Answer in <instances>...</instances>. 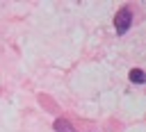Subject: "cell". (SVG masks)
I'll use <instances>...</instances> for the list:
<instances>
[{"mask_svg":"<svg viewBox=\"0 0 146 132\" xmlns=\"http://www.w3.org/2000/svg\"><path fill=\"white\" fill-rule=\"evenodd\" d=\"M130 82H135V84H144V82H146L144 71H141V68H132V71H130Z\"/></svg>","mask_w":146,"mask_h":132,"instance_id":"obj_2","label":"cell"},{"mask_svg":"<svg viewBox=\"0 0 146 132\" xmlns=\"http://www.w3.org/2000/svg\"><path fill=\"white\" fill-rule=\"evenodd\" d=\"M130 23H132V11H130L128 7H121V9L116 11V16H114L116 34H125V32H128V27H130Z\"/></svg>","mask_w":146,"mask_h":132,"instance_id":"obj_1","label":"cell"}]
</instances>
